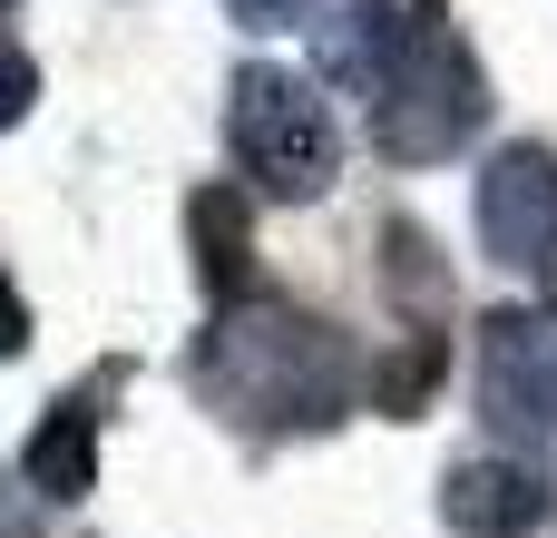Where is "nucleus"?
I'll return each instance as SVG.
<instances>
[{
	"mask_svg": "<svg viewBox=\"0 0 557 538\" xmlns=\"http://www.w3.org/2000/svg\"><path fill=\"white\" fill-rule=\"evenodd\" d=\"M196 392L235 421H333L343 412V343L304 314H274V304H245L206 333L196 353Z\"/></svg>",
	"mask_w": 557,
	"mask_h": 538,
	"instance_id": "1",
	"label": "nucleus"
},
{
	"mask_svg": "<svg viewBox=\"0 0 557 538\" xmlns=\"http://www.w3.org/2000/svg\"><path fill=\"white\" fill-rule=\"evenodd\" d=\"M480 118H490V78H480V59L460 49L450 20L431 39H411L401 59H382V78H372V137H382L392 167H431V157L470 147Z\"/></svg>",
	"mask_w": 557,
	"mask_h": 538,
	"instance_id": "2",
	"label": "nucleus"
},
{
	"mask_svg": "<svg viewBox=\"0 0 557 538\" xmlns=\"http://www.w3.org/2000/svg\"><path fill=\"white\" fill-rule=\"evenodd\" d=\"M225 137L245 157V186L264 196H313L333 176V108L304 69H235Z\"/></svg>",
	"mask_w": 557,
	"mask_h": 538,
	"instance_id": "3",
	"label": "nucleus"
},
{
	"mask_svg": "<svg viewBox=\"0 0 557 538\" xmlns=\"http://www.w3.org/2000/svg\"><path fill=\"white\" fill-rule=\"evenodd\" d=\"M480 235L499 265H557V157L548 147H499L480 176Z\"/></svg>",
	"mask_w": 557,
	"mask_h": 538,
	"instance_id": "4",
	"label": "nucleus"
},
{
	"mask_svg": "<svg viewBox=\"0 0 557 538\" xmlns=\"http://www.w3.org/2000/svg\"><path fill=\"white\" fill-rule=\"evenodd\" d=\"M490 421L519 431V441H548L557 431V333L539 314H490Z\"/></svg>",
	"mask_w": 557,
	"mask_h": 538,
	"instance_id": "5",
	"label": "nucleus"
},
{
	"mask_svg": "<svg viewBox=\"0 0 557 538\" xmlns=\"http://www.w3.org/2000/svg\"><path fill=\"white\" fill-rule=\"evenodd\" d=\"M441 519L460 538H529L548 529V480L529 461H460L441 480Z\"/></svg>",
	"mask_w": 557,
	"mask_h": 538,
	"instance_id": "6",
	"label": "nucleus"
},
{
	"mask_svg": "<svg viewBox=\"0 0 557 538\" xmlns=\"http://www.w3.org/2000/svg\"><path fill=\"white\" fill-rule=\"evenodd\" d=\"M117 392V363L108 372H88L39 431H29V451H20V480L39 490V500H88V480H98V402Z\"/></svg>",
	"mask_w": 557,
	"mask_h": 538,
	"instance_id": "7",
	"label": "nucleus"
},
{
	"mask_svg": "<svg viewBox=\"0 0 557 538\" xmlns=\"http://www.w3.org/2000/svg\"><path fill=\"white\" fill-rule=\"evenodd\" d=\"M186 235H196L206 294L245 304V284H255V186H196L186 196Z\"/></svg>",
	"mask_w": 557,
	"mask_h": 538,
	"instance_id": "8",
	"label": "nucleus"
},
{
	"mask_svg": "<svg viewBox=\"0 0 557 538\" xmlns=\"http://www.w3.org/2000/svg\"><path fill=\"white\" fill-rule=\"evenodd\" d=\"M441 372H450V343H441V323H411L382 363H372V412H392V421H411L431 392H441Z\"/></svg>",
	"mask_w": 557,
	"mask_h": 538,
	"instance_id": "9",
	"label": "nucleus"
},
{
	"mask_svg": "<svg viewBox=\"0 0 557 538\" xmlns=\"http://www.w3.org/2000/svg\"><path fill=\"white\" fill-rule=\"evenodd\" d=\"M382 245H392V304H401L411 323H441V314H450V265H441V245H431L421 225H382Z\"/></svg>",
	"mask_w": 557,
	"mask_h": 538,
	"instance_id": "10",
	"label": "nucleus"
},
{
	"mask_svg": "<svg viewBox=\"0 0 557 538\" xmlns=\"http://www.w3.org/2000/svg\"><path fill=\"white\" fill-rule=\"evenodd\" d=\"M29 98H39V69H29V59H20V49L0 39V127H10V118H20Z\"/></svg>",
	"mask_w": 557,
	"mask_h": 538,
	"instance_id": "11",
	"label": "nucleus"
},
{
	"mask_svg": "<svg viewBox=\"0 0 557 538\" xmlns=\"http://www.w3.org/2000/svg\"><path fill=\"white\" fill-rule=\"evenodd\" d=\"M225 10H235L245 29H294V20H304L313 0H225Z\"/></svg>",
	"mask_w": 557,
	"mask_h": 538,
	"instance_id": "12",
	"label": "nucleus"
},
{
	"mask_svg": "<svg viewBox=\"0 0 557 538\" xmlns=\"http://www.w3.org/2000/svg\"><path fill=\"white\" fill-rule=\"evenodd\" d=\"M20 343H29V304H20L10 274H0V353H20Z\"/></svg>",
	"mask_w": 557,
	"mask_h": 538,
	"instance_id": "13",
	"label": "nucleus"
},
{
	"mask_svg": "<svg viewBox=\"0 0 557 538\" xmlns=\"http://www.w3.org/2000/svg\"><path fill=\"white\" fill-rule=\"evenodd\" d=\"M10 10H20V0H0V20H10Z\"/></svg>",
	"mask_w": 557,
	"mask_h": 538,
	"instance_id": "14",
	"label": "nucleus"
}]
</instances>
